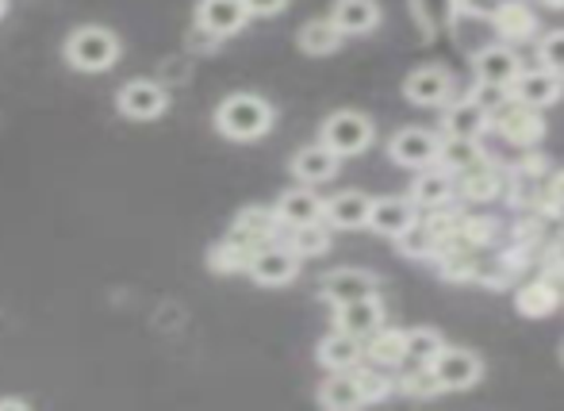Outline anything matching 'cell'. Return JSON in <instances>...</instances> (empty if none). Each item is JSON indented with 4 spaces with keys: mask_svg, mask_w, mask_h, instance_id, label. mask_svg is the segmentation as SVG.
Returning a JSON list of instances; mask_svg holds the SVG:
<instances>
[{
    "mask_svg": "<svg viewBox=\"0 0 564 411\" xmlns=\"http://www.w3.org/2000/svg\"><path fill=\"white\" fill-rule=\"evenodd\" d=\"M250 258H253V250H250V247H242V242L227 239L224 247L212 250L208 266H212L216 273H235V270H250Z\"/></svg>",
    "mask_w": 564,
    "mask_h": 411,
    "instance_id": "cell-29",
    "label": "cell"
},
{
    "mask_svg": "<svg viewBox=\"0 0 564 411\" xmlns=\"http://www.w3.org/2000/svg\"><path fill=\"white\" fill-rule=\"evenodd\" d=\"M400 242H403V250H408V255L426 258L434 250V242H438V235L431 231V224H411L408 231L400 235Z\"/></svg>",
    "mask_w": 564,
    "mask_h": 411,
    "instance_id": "cell-34",
    "label": "cell"
},
{
    "mask_svg": "<svg viewBox=\"0 0 564 411\" xmlns=\"http://www.w3.org/2000/svg\"><path fill=\"white\" fill-rule=\"evenodd\" d=\"M119 112L127 116V120H158V116L165 112V89L154 82H131L119 89Z\"/></svg>",
    "mask_w": 564,
    "mask_h": 411,
    "instance_id": "cell-4",
    "label": "cell"
},
{
    "mask_svg": "<svg viewBox=\"0 0 564 411\" xmlns=\"http://www.w3.org/2000/svg\"><path fill=\"white\" fill-rule=\"evenodd\" d=\"M338 158L341 154H335L327 142H319V147H304L296 158H292V173H296L304 185H323V181H330L338 173Z\"/></svg>",
    "mask_w": 564,
    "mask_h": 411,
    "instance_id": "cell-13",
    "label": "cell"
},
{
    "mask_svg": "<svg viewBox=\"0 0 564 411\" xmlns=\"http://www.w3.org/2000/svg\"><path fill=\"white\" fill-rule=\"evenodd\" d=\"M453 82L449 74L442 66H423L415 69V74L408 77V85H403V93H408V100H415V105H442V100L449 97Z\"/></svg>",
    "mask_w": 564,
    "mask_h": 411,
    "instance_id": "cell-16",
    "label": "cell"
},
{
    "mask_svg": "<svg viewBox=\"0 0 564 411\" xmlns=\"http://www.w3.org/2000/svg\"><path fill=\"white\" fill-rule=\"evenodd\" d=\"M384 327V307H380L377 296H365V300H354V304H341L338 307V331L354 338H369Z\"/></svg>",
    "mask_w": 564,
    "mask_h": 411,
    "instance_id": "cell-9",
    "label": "cell"
},
{
    "mask_svg": "<svg viewBox=\"0 0 564 411\" xmlns=\"http://www.w3.org/2000/svg\"><path fill=\"white\" fill-rule=\"evenodd\" d=\"M496 188H499L496 170H488L484 162H476L465 170V193L473 196V201H488V196H496Z\"/></svg>",
    "mask_w": 564,
    "mask_h": 411,
    "instance_id": "cell-31",
    "label": "cell"
},
{
    "mask_svg": "<svg viewBox=\"0 0 564 411\" xmlns=\"http://www.w3.org/2000/svg\"><path fill=\"white\" fill-rule=\"evenodd\" d=\"M438 158H446L449 170H460V173H465L468 165L480 162V154H476V142H473V139H453V136H449L446 147H442V154H438Z\"/></svg>",
    "mask_w": 564,
    "mask_h": 411,
    "instance_id": "cell-33",
    "label": "cell"
},
{
    "mask_svg": "<svg viewBox=\"0 0 564 411\" xmlns=\"http://www.w3.org/2000/svg\"><path fill=\"white\" fill-rule=\"evenodd\" d=\"M369 212H372V201L365 193H338L335 201L327 204L323 216H327L335 227L354 231V227H369Z\"/></svg>",
    "mask_w": 564,
    "mask_h": 411,
    "instance_id": "cell-20",
    "label": "cell"
},
{
    "mask_svg": "<svg viewBox=\"0 0 564 411\" xmlns=\"http://www.w3.org/2000/svg\"><path fill=\"white\" fill-rule=\"evenodd\" d=\"M319 400L327 408H335V411H349V408H361L365 404V389H361V381H357V374L341 369V374H335L330 381H323Z\"/></svg>",
    "mask_w": 564,
    "mask_h": 411,
    "instance_id": "cell-21",
    "label": "cell"
},
{
    "mask_svg": "<svg viewBox=\"0 0 564 411\" xmlns=\"http://www.w3.org/2000/svg\"><path fill=\"white\" fill-rule=\"evenodd\" d=\"M330 247V235L323 231L319 224H304V227H292V250L300 258H312V255H323Z\"/></svg>",
    "mask_w": 564,
    "mask_h": 411,
    "instance_id": "cell-30",
    "label": "cell"
},
{
    "mask_svg": "<svg viewBox=\"0 0 564 411\" xmlns=\"http://www.w3.org/2000/svg\"><path fill=\"white\" fill-rule=\"evenodd\" d=\"M442 350H446V343H442L438 331H431V327L408 331V358L411 361H419V366H434V358H438Z\"/></svg>",
    "mask_w": 564,
    "mask_h": 411,
    "instance_id": "cell-27",
    "label": "cell"
},
{
    "mask_svg": "<svg viewBox=\"0 0 564 411\" xmlns=\"http://www.w3.org/2000/svg\"><path fill=\"white\" fill-rule=\"evenodd\" d=\"M4 8H8V0H0V15H4Z\"/></svg>",
    "mask_w": 564,
    "mask_h": 411,
    "instance_id": "cell-41",
    "label": "cell"
},
{
    "mask_svg": "<svg viewBox=\"0 0 564 411\" xmlns=\"http://www.w3.org/2000/svg\"><path fill=\"white\" fill-rule=\"evenodd\" d=\"M319 361L327 369H335V374L354 369L357 361H361V338L346 335V331H335V335H327L319 343Z\"/></svg>",
    "mask_w": 564,
    "mask_h": 411,
    "instance_id": "cell-22",
    "label": "cell"
},
{
    "mask_svg": "<svg viewBox=\"0 0 564 411\" xmlns=\"http://www.w3.org/2000/svg\"><path fill=\"white\" fill-rule=\"evenodd\" d=\"M542 66L553 74H564V31H553L542 43Z\"/></svg>",
    "mask_w": 564,
    "mask_h": 411,
    "instance_id": "cell-36",
    "label": "cell"
},
{
    "mask_svg": "<svg viewBox=\"0 0 564 411\" xmlns=\"http://www.w3.org/2000/svg\"><path fill=\"white\" fill-rule=\"evenodd\" d=\"M216 123L227 139L253 142L273 128V108H269L261 97H253V93H235V97H227L224 105H219Z\"/></svg>",
    "mask_w": 564,
    "mask_h": 411,
    "instance_id": "cell-1",
    "label": "cell"
},
{
    "mask_svg": "<svg viewBox=\"0 0 564 411\" xmlns=\"http://www.w3.org/2000/svg\"><path fill=\"white\" fill-rule=\"evenodd\" d=\"M357 381H361V389H365V400H380L388 392V385L372 374H357Z\"/></svg>",
    "mask_w": 564,
    "mask_h": 411,
    "instance_id": "cell-37",
    "label": "cell"
},
{
    "mask_svg": "<svg viewBox=\"0 0 564 411\" xmlns=\"http://www.w3.org/2000/svg\"><path fill=\"white\" fill-rule=\"evenodd\" d=\"M449 196V173H423L415 181V201L426 204V208H438Z\"/></svg>",
    "mask_w": 564,
    "mask_h": 411,
    "instance_id": "cell-32",
    "label": "cell"
},
{
    "mask_svg": "<svg viewBox=\"0 0 564 411\" xmlns=\"http://www.w3.org/2000/svg\"><path fill=\"white\" fill-rule=\"evenodd\" d=\"M553 196H557V201L564 204V173H561L557 181H553Z\"/></svg>",
    "mask_w": 564,
    "mask_h": 411,
    "instance_id": "cell-39",
    "label": "cell"
},
{
    "mask_svg": "<svg viewBox=\"0 0 564 411\" xmlns=\"http://www.w3.org/2000/svg\"><path fill=\"white\" fill-rule=\"evenodd\" d=\"M499 128H503V136L511 142H522V147H530V142L542 139V120H538V108L522 105V100H511V105L503 108V112L496 116Z\"/></svg>",
    "mask_w": 564,
    "mask_h": 411,
    "instance_id": "cell-17",
    "label": "cell"
},
{
    "mask_svg": "<svg viewBox=\"0 0 564 411\" xmlns=\"http://www.w3.org/2000/svg\"><path fill=\"white\" fill-rule=\"evenodd\" d=\"M522 74V62L514 51H507V46H488V51L476 54V77H480L484 85H491V89H507V85H514Z\"/></svg>",
    "mask_w": 564,
    "mask_h": 411,
    "instance_id": "cell-7",
    "label": "cell"
},
{
    "mask_svg": "<svg viewBox=\"0 0 564 411\" xmlns=\"http://www.w3.org/2000/svg\"><path fill=\"white\" fill-rule=\"evenodd\" d=\"M323 212H327V204H323L315 193H307V188H292V193H284L281 204H276V216H281L284 227L319 224Z\"/></svg>",
    "mask_w": 564,
    "mask_h": 411,
    "instance_id": "cell-18",
    "label": "cell"
},
{
    "mask_svg": "<svg viewBox=\"0 0 564 411\" xmlns=\"http://www.w3.org/2000/svg\"><path fill=\"white\" fill-rule=\"evenodd\" d=\"M561 97V77L553 74V69H522L519 82H514V100H522V105L530 108H545L553 105V100Z\"/></svg>",
    "mask_w": 564,
    "mask_h": 411,
    "instance_id": "cell-15",
    "label": "cell"
},
{
    "mask_svg": "<svg viewBox=\"0 0 564 411\" xmlns=\"http://www.w3.org/2000/svg\"><path fill=\"white\" fill-rule=\"evenodd\" d=\"M514 304H519V312L530 315V320H542V315H550L553 307H557V289H550V284H527Z\"/></svg>",
    "mask_w": 564,
    "mask_h": 411,
    "instance_id": "cell-28",
    "label": "cell"
},
{
    "mask_svg": "<svg viewBox=\"0 0 564 411\" xmlns=\"http://www.w3.org/2000/svg\"><path fill=\"white\" fill-rule=\"evenodd\" d=\"M0 408H28L23 400H0Z\"/></svg>",
    "mask_w": 564,
    "mask_h": 411,
    "instance_id": "cell-40",
    "label": "cell"
},
{
    "mask_svg": "<svg viewBox=\"0 0 564 411\" xmlns=\"http://www.w3.org/2000/svg\"><path fill=\"white\" fill-rule=\"evenodd\" d=\"M276 224H281V216H276V212L246 208L242 216L235 219V231H230V239L242 242V247H250L253 255H258V250L276 235Z\"/></svg>",
    "mask_w": 564,
    "mask_h": 411,
    "instance_id": "cell-12",
    "label": "cell"
},
{
    "mask_svg": "<svg viewBox=\"0 0 564 411\" xmlns=\"http://www.w3.org/2000/svg\"><path fill=\"white\" fill-rule=\"evenodd\" d=\"M196 15H200V28L212 35H235L250 20V8H246V0H200Z\"/></svg>",
    "mask_w": 564,
    "mask_h": 411,
    "instance_id": "cell-8",
    "label": "cell"
},
{
    "mask_svg": "<svg viewBox=\"0 0 564 411\" xmlns=\"http://www.w3.org/2000/svg\"><path fill=\"white\" fill-rule=\"evenodd\" d=\"M323 142H327L335 154L354 158L372 142V123L365 120L361 112H335L323 123Z\"/></svg>",
    "mask_w": 564,
    "mask_h": 411,
    "instance_id": "cell-3",
    "label": "cell"
},
{
    "mask_svg": "<svg viewBox=\"0 0 564 411\" xmlns=\"http://www.w3.org/2000/svg\"><path fill=\"white\" fill-rule=\"evenodd\" d=\"M300 270V255L296 250H281V247H261L258 255L250 258V277L258 284H289Z\"/></svg>",
    "mask_w": 564,
    "mask_h": 411,
    "instance_id": "cell-6",
    "label": "cell"
},
{
    "mask_svg": "<svg viewBox=\"0 0 564 411\" xmlns=\"http://www.w3.org/2000/svg\"><path fill=\"white\" fill-rule=\"evenodd\" d=\"M369 358L380 366H400L408 361V335L403 331H377L369 343Z\"/></svg>",
    "mask_w": 564,
    "mask_h": 411,
    "instance_id": "cell-26",
    "label": "cell"
},
{
    "mask_svg": "<svg viewBox=\"0 0 564 411\" xmlns=\"http://www.w3.org/2000/svg\"><path fill=\"white\" fill-rule=\"evenodd\" d=\"M341 43V28L335 20H312L300 31V51L304 54H330Z\"/></svg>",
    "mask_w": 564,
    "mask_h": 411,
    "instance_id": "cell-24",
    "label": "cell"
},
{
    "mask_svg": "<svg viewBox=\"0 0 564 411\" xmlns=\"http://www.w3.org/2000/svg\"><path fill=\"white\" fill-rule=\"evenodd\" d=\"M491 23H496V31L503 39H530L538 31V20L527 4H499Z\"/></svg>",
    "mask_w": 564,
    "mask_h": 411,
    "instance_id": "cell-23",
    "label": "cell"
},
{
    "mask_svg": "<svg viewBox=\"0 0 564 411\" xmlns=\"http://www.w3.org/2000/svg\"><path fill=\"white\" fill-rule=\"evenodd\" d=\"M284 4H289V0H246L250 15H276V12H284Z\"/></svg>",
    "mask_w": 564,
    "mask_h": 411,
    "instance_id": "cell-38",
    "label": "cell"
},
{
    "mask_svg": "<svg viewBox=\"0 0 564 411\" xmlns=\"http://www.w3.org/2000/svg\"><path fill=\"white\" fill-rule=\"evenodd\" d=\"M377 292V277L369 270H335L323 281V296L330 300V304H354V300H365Z\"/></svg>",
    "mask_w": 564,
    "mask_h": 411,
    "instance_id": "cell-11",
    "label": "cell"
},
{
    "mask_svg": "<svg viewBox=\"0 0 564 411\" xmlns=\"http://www.w3.org/2000/svg\"><path fill=\"white\" fill-rule=\"evenodd\" d=\"M388 150H392V158L400 165H431L442 154V142L423 128H403Z\"/></svg>",
    "mask_w": 564,
    "mask_h": 411,
    "instance_id": "cell-10",
    "label": "cell"
},
{
    "mask_svg": "<svg viewBox=\"0 0 564 411\" xmlns=\"http://www.w3.org/2000/svg\"><path fill=\"white\" fill-rule=\"evenodd\" d=\"M330 20L341 28V35H365L380 23V8L377 0H335Z\"/></svg>",
    "mask_w": 564,
    "mask_h": 411,
    "instance_id": "cell-19",
    "label": "cell"
},
{
    "mask_svg": "<svg viewBox=\"0 0 564 411\" xmlns=\"http://www.w3.org/2000/svg\"><path fill=\"white\" fill-rule=\"evenodd\" d=\"M484 120H488V112H484V105H476V100H465V105H453L449 116H446V131L453 139H476L484 128Z\"/></svg>",
    "mask_w": 564,
    "mask_h": 411,
    "instance_id": "cell-25",
    "label": "cell"
},
{
    "mask_svg": "<svg viewBox=\"0 0 564 411\" xmlns=\"http://www.w3.org/2000/svg\"><path fill=\"white\" fill-rule=\"evenodd\" d=\"M69 66L85 69V74H100V69L116 66L119 58V39L108 28H77L66 43Z\"/></svg>",
    "mask_w": 564,
    "mask_h": 411,
    "instance_id": "cell-2",
    "label": "cell"
},
{
    "mask_svg": "<svg viewBox=\"0 0 564 411\" xmlns=\"http://www.w3.org/2000/svg\"><path fill=\"white\" fill-rule=\"evenodd\" d=\"M403 389H408L411 397H438L442 381H438V374H434V366H426V369H419L415 377H408V385H403Z\"/></svg>",
    "mask_w": 564,
    "mask_h": 411,
    "instance_id": "cell-35",
    "label": "cell"
},
{
    "mask_svg": "<svg viewBox=\"0 0 564 411\" xmlns=\"http://www.w3.org/2000/svg\"><path fill=\"white\" fill-rule=\"evenodd\" d=\"M411 224H415V204L403 201V196H384V201H377V204H372V212H369L372 231L392 235V239H400Z\"/></svg>",
    "mask_w": 564,
    "mask_h": 411,
    "instance_id": "cell-14",
    "label": "cell"
},
{
    "mask_svg": "<svg viewBox=\"0 0 564 411\" xmlns=\"http://www.w3.org/2000/svg\"><path fill=\"white\" fill-rule=\"evenodd\" d=\"M434 374H438L442 389H473V385L480 381L484 366L473 350L453 346V350H442L438 358H434Z\"/></svg>",
    "mask_w": 564,
    "mask_h": 411,
    "instance_id": "cell-5",
    "label": "cell"
}]
</instances>
